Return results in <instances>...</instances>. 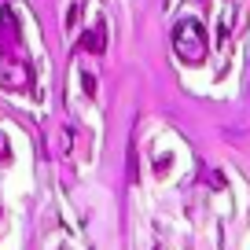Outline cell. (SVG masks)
Returning a JSON list of instances; mask_svg holds the SVG:
<instances>
[{
  "instance_id": "4",
  "label": "cell",
  "mask_w": 250,
  "mask_h": 250,
  "mask_svg": "<svg viewBox=\"0 0 250 250\" xmlns=\"http://www.w3.org/2000/svg\"><path fill=\"white\" fill-rule=\"evenodd\" d=\"M8 158H11V147H8L4 140H0V162H8Z\"/></svg>"
},
{
  "instance_id": "1",
  "label": "cell",
  "mask_w": 250,
  "mask_h": 250,
  "mask_svg": "<svg viewBox=\"0 0 250 250\" xmlns=\"http://www.w3.org/2000/svg\"><path fill=\"white\" fill-rule=\"evenodd\" d=\"M173 52H177L180 62H188V66H203L206 62V30L203 22H195V19H180L177 26H173Z\"/></svg>"
},
{
  "instance_id": "3",
  "label": "cell",
  "mask_w": 250,
  "mask_h": 250,
  "mask_svg": "<svg viewBox=\"0 0 250 250\" xmlns=\"http://www.w3.org/2000/svg\"><path fill=\"white\" fill-rule=\"evenodd\" d=\"M81 48L92 52V55H103V48H107V30H103V22H92L81 33Z\"/></svg>"
},
{
  "instance_id": "2",
  "label": "cell",
  "mask_w": 250,
  "mask_h": 250,
  "mask_svg": "<svg viewBox=\"0 0 250 250\" xmlns=\"http://www.w3.org/2000/svg\"><path fill=\"white\" fill-rule=\"evenodd\" d=\"M0 85H4V88H15V92H22V88L33 85V74H30L26 55H8V52H0Z\"/></svg>"
}]
</instances>
